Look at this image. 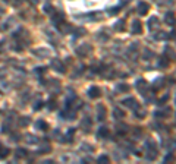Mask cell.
Instances as JSON below:
<instances>
[{"label":"cell","instance_id":"5bb4252c","mask_svg":"<svg viewBox=\"0 0 176 164\" xmlns=\"http://www.w3.org/2000/svg\"><path fill=\"white\" fill-rule=\"evenodd\" d=\"M35 126H37V129H40V130H47L49 129V124L46 123L44 120H38V122L35 123Z\"/></svg>","mask_w":176,"mask_h":164},{"label":"cell","instance_id":"277c9868","mask_svg":"<svg viewBox=\"0 0 176 164\" xmlns=\"http://www.w3.org/2000/svg\"><path fill=\"white\" fill-rule=\"evenodd\" d=\"M88 95L91 97V98H99L101 95V91H100L99 86H91L90 90H88Z\"/></svg>","mask_w":176,"mask_h":164},{"label":"cell","instance_id":"7c38bea8","mask_svg":"<svg viewBox=\"0 0 176 164\" xmlns=\"http://www.w3.org/2000/svg\"><path fill=\"white\" fill-rule=\"evenodd\" d=\"M166 23H169V25H173V23H175V13H173V12L166 13Z\"/></svg>","mask_w":176,"mask_h":164},{"label":"cell","instance_id":"8fae6325","mask_svg":"<svg viewBox=\"0 0 176 164\" xmlns=\"http://www.w3.org/2000/svg\"><path fill=\"white\" fill-rule=\"evenodd\" d=\"M156 28H159V19L157 18H151L148 22V29L150 31H154Z\"/></svg>","mask_w":176,"mask_h":164},{"label":"cell","instance_id":"1f68e13d","mask_svg":"<svg viewBox=\"0 0 176 164\" xmlns=\"http://www.w3.org/2000/svg\"><path fill=\"white\" fill-rule=\"evenodd\" d=\"M12 141H13V142L19 141V135H12Z\"/></svg>","mask_w":176,"mask_h":164},{"label":"cell","instance_id":"3957f363","mask_svg":"<svg viewBox=\"0 0 176 164\" xmlns=\"http://www.w3.org/2000/svg\"><path fill=\"white\" fill-rule=\"evenodd\" d=\"M51 19H53V22L57 25V23H60L65 21V15L63 13H60V12H53V15H51Z\"/></svg>","mask_w":176,"mask_h":164},{"label":"cell","instance_id":"836d02e7","mask_svg":"<svg viewBox=\"0 0 176 164\" xmlns=\"http://www.w3.org/2000/svg\"><path fill=\"white\" fill-rule=\"evenodd\" d=\"M3 2H6V3H12V0H3Z\"/></svg>","mask_w":176,"mask_h":164},{"label":"cell","instance_id":"e575fe53","mask_svg":"<svg viewBox=\"0 0 176 164\" xmlns=\"http://www.w3.org/2000/svg\"><path fill=\"white\" fill-rule=\"evenodd\" d=\"M126 2H129V0H122V3H126Z\"/></svg>","mask_w":176,"mask_h":164},{"label":"cell","instance_id":"4316f807","mask_svg":"<svg viewBox=\"0 0 176 164\" xmlns=\"http://www.w3.org/2000/svg\"><path fill=\"white\" fill-rule=\"evenodd\" d=\"M117 90H122V91H128V90H129V86H128V85H119V86H117Z\"/></svg>","mask_w":176,"mask_h":164},{"label":"cell","instance_id":"6da1fadb","mask_svg":"<svg viewBox=\"0 0 176 164\" xmlns=\"http://www.w3.org/2000/svg\"><path fill=\"white\" fill-rule=\"evenodd\" d=\"M51 66H53V69H56L57 72H60V74H63L66 69H65V65L59 60V59H53V62H51Z\"/></svg>","mask_w":176,"mask_h":164},{"label":"cell","instance_id":"7a4b0ae2","mask_svg":"<svg viewBox=\"0 0 176 164\" xmlns=\"http://www.w3.org/2000/svg\"><path fill=\"white\" fill-rule=\"evenodd\" d=\"M57 28H59V31H60L62 34H69L72 29H73L71 25H69V23H66L65 21H63V22H60V23H57Z\"/></svg>","mask_w":176,"mask_h":164},{"label":"cell","instance_id":"603a6c76","mask_svg":"<svg viewBox=\"0 0 176 164\" xmlns=\"http://www.w3.org/2000/svg\"><path fill=\"white\" fill-rule=\"evenodd\" d=\"M43 100H38V101H35V106H34V108H35V110H40V108L43 107Z\"/></svg>","mask_w":176,"mask_h":164},{"label":"cell","instance_id":"9a60e30c","mask_svg":"<svg viewBox=\"0 0 176 164\" xmlns=\"http://www.w3.org/2000/svg\"><path fill=\"white\" fill-rule=\"evenodd\" d=\"M97 136H99V138H107V136H109V129H107V128H100Z\"/></svg>","mask_w":176,"mask_h":164},{"label":"cell","instance_id":"cb8c5ba5","mask_svg":"<svg viewBox=\"0 0 176 164\" xmlns=\"http://www.w3.org/2000/svg\"><path fill=\"white\" fill-rule=\"evenodd\" d=\"M160 66H161V68H166V66H167V59H166L165 56L161 57V60H160Z\"/></svg>","mask_w":176,"mask_h":164},{"label":"cell","instance_id":"d6986e66","mask_svg":"<svg viewBox=\"0 0 176 164\" xmlns=\"http://www.w3.org/2000/svg\"><path fill=\"white\" fill-rule=\"evenodd\" d=\"M27 142L28 144H37V138H35V136L34 135H27Z\"/></svg>","mask_w":176,"mask_h":164},{"label":"cell","instance_id":"f546056e","mask_svg":"<svg viewBox=\"0 0 176 164\" xmlns=\"http://www.w3.org/2000/svg\"><path fill=\"white\" fill-rule=\"evenodd\" d=\"M117 12H119V11H117V7H113V9H110V11H109V15H116Z\"/></svg>","mask_w":176,"mask_h":164},{"label":"cell","instance_id":"ffe728a7","mask_svg":"<svg viewBox=\"0 0 176 164\" xmlns=\"http://www.w3.org/2000/svg\"><path fill=\"white\" fill-rule=\"evenodd\" d=\"M145 85H147V84L144 82V79H139V81H138V82H137V88H138V90H139V91H141V92H143V88H144V86H145Z\"/></svg>","mask_w":176,"mask_h":164},{"label":"cell","instance_id":"f1b7e54d","mask_svg":"<svg viewBox=\"0 0 176 164\" xmlns=\"http://www.w3.org/2000/svg\"><path fill=\"white\" fill-rule=\"evenodd\" d=\"M99 161H101V163H107L109 161V157H106V155H103V157H100Z\"/></svg>","mask_w":176,"mask_h":164},{"label":"cell","instance_id":"5b68a950","mask_svg":"<svg viewBox=\"0 0 176 164\" xmlns=\"http://www.w3.org/2000/svg\"><path fill=\"white\" fill-rule=\"evenodd\" d=\"M123 106H126L129 108H134V110H137L138 108V103L135 98H126L125 101H123Z\"/></svg>","mask_w":176,"mask_h":164},{"label":"cell","instance_id":"ac0fdd59","mask_svg":"<svg viewBox=\"0 0 176 164\" xmlns=\"http://www.w3.org/2000/svg\"><path fill=\"white\" fill-rule=\"evenodd\" d=\"M104 116H106V108L103 107V106H100L99 107V119H104Z\"/></svg>","mask_w":176,"mask_h":164},{"label":"cell","instance_id":"ba28073f","mask_svg":"<svg viewBox=\"0 0 176 164\" xmlns=\"http://www.w3.org/2000/svg\"><path fill=\"white\" fill-rule=\"evenodd\" d=\"M88 51H91V48H90L87 44H82L81 47H78L77 48V53L79 54V56H85V54H88Z\"/></svg>","mask_w":176,"mask_h":164},{"label":"cell","instance_id":"30bf717a","mask_svg":"<svg viewBox=\"0 0 176 164\" xmlns=\"http://www.w3.org/2000/svg\"><path fill=\"white\" fill-rule=\"evenodd\" d=\"M150 6L147 5V3H144V2H141L139 5H138V12H139V15H145L147 12H148Z\"/></svg>","mask_w":176,"mask_h":164},{"label":"cell","instance_id":"d6a6232c","mask_svg":"<svg viewBox=\"0 0 176 164\" xmlns=\"http://www.w3.org/2000/svg\"><path fill=\"white\" fill-rule=\"evenodd\" d=\"M31 2H33L34 5H37V3H38V0H31Z\"/></svg>","mask_w":176,"mask_h":164},{"label":"cell","instance_id":"d4e9b609","mask_svg":"<svg viewBox=\"0 0 176 164\" xmlns=\"http://www.w3.org/2000/svg\"><path fill=\"white\" fill-rule=\"evenodd\" d=\"M19 123H21L22 126H25V124L29 123V119H28V117H22V119L19 120Z\"/></svg>","mask_w":176,"mask_h":164},{"label":"cell","instance_id":"4dcf8cb0","mask_svg":"<svg viewBox=\"0 0 176 164\" xmlns=\"http://www.w3.org/2000/svg\"><path fill=\"white\" fill-rule=\"evenodd\" d=\"M49 104H50V106H49V108H51V110H53V108H56V103L53 101V100H51V101H50Z\"/></svg>","mask_w":176,"mask_h":164},{"label":"cell","instance_id":"83f0119b","mask_svg":"<svg viewBox=\"0 0 176 164\" xmlns=\"http://www.w3.org/2000/svg\"><path fill=\"white\" fill-rule=\"evenodd\" d=\"M9 130H11V129H9V124H3V129H2V132H3V133H6V132H9Z\"/></svg>","mask_w":176,"mask_h":164},{"label":"cell","instance_id":"e0dca14e","mask_svg":"<svg viewBox=\"0 0 176 164\" xmlns=\"http://www.w3.org/2000/svg\"><path fill=\"white\" fill-rule=\"evenodd\" d=\"M90 124H91V120H90V119H85V120L82 122V124H81V128H82V129L87 132V130H90Z\"/></svg>","mask_w":176,"mask_h":164},{"label":"cell","instance_id":"7402d4cb","mask_svg":"<svg viewBox=\"0 0 176 164\" xmlns=\"http://www.w3.org/2000/svg\"><path fill=\"white\" fill-rule=\"evenodd\" d=\"M115 28L119 29V31H121V29H125V22H123V21H119V22L115 25Z\"/></svg>","mask_w":176,"mask_h":164},{"label":"cell","instance_id":"8992f818","mask_svg":"<svg viewBox=\"0 0 176 164\" xmlns=\"http://www.w3.org/2000/svg\"><path fill=\"white\" fill-rule=\"evenodd\" d=\"M132 32L134 34H141L143 32V25H141L139 21H134V23H132Z\"/></svg>","mask_w":176,"mask_h":164},{"label":"cell","instance_id":"484cf974","mask_svg":"<svg viewBox=\"0 0 176 164\" xmlns=\"http://www.w3.org/2000/svg\"><path fill=\"white\" fill-rule=\"evenodd\" d=\"M44 11L47 12V13H53V12H55V9H53V7H51L50 5H47L46 7H44Z\"/></svg>","mask_w":176,"mask_h":164},{"label":"cell","instance_id":"44dd1931","mask_svg":"<svg viewBox=\"0 0 176 164\" xmlns=\"http://www.w3.org/2000/svg\"><path fill=\"white\" fill-rule=\"evenodd\" d=\"M123 116H125V113H123L122 110H119V108H116V110H115V117L121 119V117H123Z\"/></svg>","mask_w":176,"mask_h":164},{"label":"cell","instance_id":"2e32d148","mask_svg":"<svg viewBox=\"0 0 176 164\" xmlns=\"http://www.w3.org/2000/svg\"><path fill=\"white\" fill-rule=\"evenodd\" d=\"M50 149H51L50 144H43V145L40 147V153H41V154H47V153H50Z\"/></svg>","mask_w":176,"mask_h":164},{"label":"cell","instance_id":"9c48e42d","mask_svg":"<svg viewBox=\"0 0 176 164\" xmlns=\"http://www.w3.org/2000/svg\"><path fill=\"white\" fill-rule=\"evenodd\" d=\"M9 154H11V151H9V148L0 144V160H5L6 157L9 155Z\"/></svg>","mask_w":176,"mask_h":164},{"label":"cell","instance_id":"4fadbf2b","mask_svg":"<svg viewBox=\"0 0 176 164\" xmlns=\"http://www.w3.org/2000/svg\"><path fill=\"white\" fill-rule=\"evenodd\" d=\"M28 155V151L24 148H18L16 149V158H25Z\"/></svg>","mask_w":176,"mask_h":164},{"label":"cell","instance_id":"52a82bcc","mask_svg":"<svg viewBox=\"0 0 176 164\" xmlns=\"http://www.w3.org/2000/svg\"><path fill=\"white\" fill-rule=\"evenodd\" d=\"M62 117H63V119H68V120H72L75 117V111L71 110V107H68L66 111H62Z\"/></svg>","mask_w":176,"mask_h":164}]
</instances>
